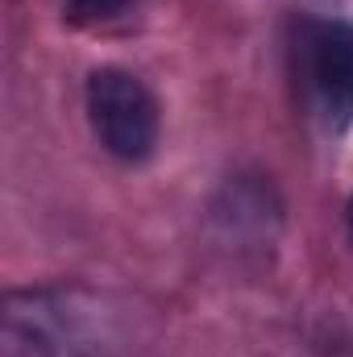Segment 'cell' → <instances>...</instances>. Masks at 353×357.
I'll return each mask as SVG.
<instances>
[{
    "label": "cell",
    "mask_w": 353,
    "mask_h": 357,
    "mask_svg": "<svg viewBox=\"0 0 353 357\" xmlns=\"http://www.w3.org/2000/svg\"><path fill=\"white\" fill-rule=\"evenodd\" d=\"M125 307L91 287H29L4 295L8 357H112L125 341Z\"/></svg>",
    "instance_id": "cell-1"
},
{
    "label": "cell",
    "mask_w": 353,
    "mask_h": 357,
    "mask_svg": "<svg viewBox=\"0 0 353 357\" xmlns=\"http://www.w3.org/2000/svg\"><path fill=\"white\" fill-rule=\"evenodd\" d=\"M88 121L117 162H146L158 150L163 112L154 91L133 71L100 67L88 75Z\"/></svg>",
    "instance_id": "cell-2"
},
{
    "label": "cell",
    "mask_w": 353,
    "mask_h": 357,
    "mask_svg": "<svg viewBox=\"0 0 353 357\" xmlns=\"http://www.w3.org/2000/svg\"><path fill=\"white\" fill-rule=\"evenodd\" d=\"M350 233H353V199H350Z\"/></svg>",
    "instance_id": "cell-5"
},
{
    "label": "cell",
    "mask_w": 353,
    "mask_h": 357,
    "mask_svg": "<svg viewBox=\"0 0 353 357\" xmlns=\"http://www.w3.org/2000/svg\"><path fill=\"white\" fill-rule=\"evenodd\" d=\"M299 79L308 108L329 133L353 125V21H308L299 33Z\"/></svg>",
    "instance_id": "cell-3"
},
{
    "label": "cell",
    "mask_w": 353,
    "mask_h": 357,
    "mask_svg": "<svg viewBox=\"0 0 353 357\" xmlns=\"http://www.w3.org/2000/svg\"><path fill=\"white\" fill-rule=\"evenodd\" d=\"M133 0H63V8H67V17L71 21H108V17H117L121 8H129Z\"/></svg>",
    "instance_id": "cell-4"
}]
</instances>
